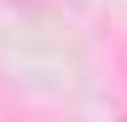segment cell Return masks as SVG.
I'll use <instances>...</instances> for the list:
<instances>
[{
  "mask_svg": "<svg viewBox=\"0 0 127 122\" xmlns=\"http://www.w3.org/2000/svg\"><path fill=\"white\" fill-rule=\"evenodd\" d=\"M23 6H29V0H23Z\"/></svg>",
  "mask_w": 127,
  "mask_h": 122,
  "instance_id": "1",
  "label": "cell"
}]
</instances>
